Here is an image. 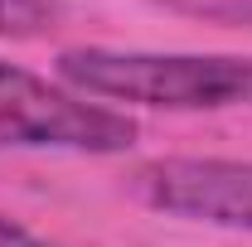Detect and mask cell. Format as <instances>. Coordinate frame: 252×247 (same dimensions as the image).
Returning a JSON list of instances; mask_svg holds the SVG:
<instances>
[{
  "instance_id": "2",
  "label": "cell",
  "mask_w": 252,
  "mask_h": 247,
  "mask_svg": "<svg viewBox=\"0 0 252 247\" xmlns=\"http://www.w3.org/2000/svg\"><path fill=\"white\" fill-rule=\"evenodd\" d=\"M136 122L0 59V151H63V155H122L136 146Z\"/></svg>"
},
{
  "instance_id": "1",
  "label": "cell",
  "mask_w": 252,
  "mask_h": 247,
  "mask_svg": "<svg viewBox=\"0 0 252 247\" xmlns=\"http://www.w3.org/2000/svg\"><path fill=\"white\" fill-rule=\"evenodd\" d=\"M63 88L102 107L146 112H233L252 107L248 54H151V49H102L78 44L54 63Z\"/></svg>"
},
{
  "instance_id": "6",
  "label": "cell",
  "mask_w": 252,
  "mask_h": 247,
  "mask_svg": "<svg viewBox=\"0 0 252 247\" xmlns=\"http://www.w3.org/2000/svg\"><path fill=\"white\" fill-rule=\"evenodd\" d=\"M0 247H54V243H44V238L30 233L25 223H15V218L0 214Z\"/></svg>"
},
{
  "instance_id": "4",
  "label": "cell",
  "mask_w": 252,
  "mask_h": 247,
  "mask_svg": "<svg viewBox=\"0 0 252 247\" xmlns=\"http://www.w3.org/2000/svg\"><path fill=\"white\" fill-rule=\"evenodd\" d=\"M59 0H0V39H34L54 30Z\"/></svg>"
},
{
  "instance_id": "5",
  "label": "cell",
  "mask_w": 252,
  "mask_h": 247,
  "mask_svg": "<svg viewBox=\"0 0 252 247\" xmlns=\"http://www.w3.org/2000/svg\"><path fill=\"white\" fill-rule=\"evenodd\" d=\"M165 10H180L209 25H228V30H252V0H160Z\"/></svg>"
},
{
  "instance_id": "3",
  "label": "cell",
  "mask_w": 252,
  "mask_h": 247,
  "mask_svg": "<svg viewBox=\"0 0 252 247\" xmlns=\"http://www.w3.org/2000/svg\"><path fill=\"white\" fill-rule=\"evenodd\" d=\"M126 194L151 214L252 233V160L160 155L126 175Z\"/></svg>"
}]
</instances>
